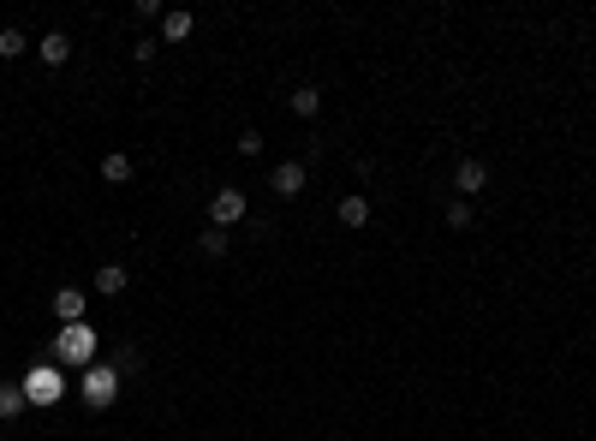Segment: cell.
<instances>
[{"label": "cell", "instance_id": "obj_14", "mask_svg": "<svg viewBox=\"0 0 596 441\" xmlns=\"http://www.w3.org/2000/svg\"><path fill=\"white\" fill-rule=\"evenodd\" d=\"M227 245H233V239H227V227H203L197 251H203V257H227Z\"/></svg>", "mask_w": 596, "mask_h": 441}, {"label": "cell", "instance_id": "obj_8", "mask_svg": "<svg viewBox=\"0 0 596 441\" xmlns=\"http://www.w3.org/2000/svg\"><path fill=\"white\" fill-rule=\"evenodd\" d=\"M340 227H370V197H358V191H346V197L334 203Z\"/></svg>", "mask_w": 596, "mask_h": 441}, {"label": "cell", "instance_id": "obj_5", "mask_svg": "<svg viewBox=\"0 0 596 441\" xmlns=\"http://www.w3.org/2000/svg\"><path fill=\"white\" fill-rule=\"evenodd\" d=\"M114 394H119V370H114V364H101V370L84 376V400H90V405H108Z\"/></svg>", "mask_w": 596, "mask_h": 441}, {"label": "cell", "instance_id": "obj_12", "mask_svg": "<svg viewBox=\"0 0 596 441\" xmlns=\"http://www.w3.org/2000/svg\"><path fill=\"white\" fill-rule=\"evenodd\" d=\"M191 24H197L191 12H161V42H185L191 36Z\"/></svg>", "mask_w": 596, "mask_h": 441}, {"label": "cell", "instance_id": "obj_2", "mask_svg": "<svg viewBox=\"0 0 596 441\" xmlns=\"http://www.w3.org/2000/svg\"><path fill=\"white\" fill-rule=\"evenodd\" d=\"M90 352H96V334H90L84 322H72V328H66V341L54 346V358H60V364H84Z\"/></svg>", "mask_w": 596, "mask_h": 441}, {"label": "cell", "instance_id": "obj_13", "mask_svg": "<svg viewBox=\"0 0 596 441\" xmlns=\"http://www.w3.org/2000/svg\"><path fill=\"white\" fill-rule=\"evenodd\" d=\"M24 405H30V400H24V388H19V381H0V418H19Z\"/></svg>", "mask_w": 596, "mask_h": 441}, {"label": "cell", "instance_id": "obj_20", "mask_svg": "<svg viewBox=\"0 0 596 441\" xmlns=\"http://www.w3.org/2000/svg\"><path fill=\"white\" fill-rule=\"evenodd\" d=\"M132 60H138V66H149V60H156V36H143V42H132Z\"/></svg>", "mask_w": 596, "mask_h": 441}, {"label": "cell", "instance_id": "obj_6", "mask_svg": "<svg viewBox=\"0 0 596 441\" xmlns=\"http://www.w3.org/2000/svg\"><path fill=\"white\" fill-rule=\"evenodd\" d=\"M304 180H310V173H304V161H280L275 173H269L275 197H298V191H304Z\"/></svg>", "mask_w": 596, "mask_h": 441}, {"label": "cell", "instance_id": "obj_16", "mask_svg": "<svg viewBox=\"0 0 596 441\" xmlns=\"http://www.w3.org/2000/svg\"><path fill=\"white\" fill-rule=\"evenodd\" d=\"M24 48H30V42H24V30H19V24H6V30H0V54H6V60H19Z\"/></svg>", "mask_w": 596, "mask_h": 441}, {"label": "cell", "instance_id": "obj_18", "mask_svg": "<svg viewBox=\"0 0 596 441\" xmlns=\"http://www.w3.org/2000/svg\"><path fill=\"white\" fill-rule=\"evenodd\" d=\"M447 227H454V233H465V227H471V203H465V197L447 203Z\"/></svg>", "mask_w": 596, "mask_h": 441}, {"label": "cell", "instance_id": "obj_15", "mask_svg": "<svg viewBox=\"0 0 596 441\" xmlns=\"http://www.w3.org/2000/svg\"><path fill=\"white\" fill-rule=\"evenodd\" d=\"M54 317L60 322H78L84 317V293H54Z\"/></svg>", "mask_w": 596, "mask_h": 441}, {"label": "cell", "instance_id": "obj_19", "mask_svg": "<svg viewBox=\"0 0 596 441\" xmlns=\"http://www.w3.org/2000/svg\"><path fill=\"white\" fill-rule=\"evenodd\" d=\"M233 149H238V156H262V132H238Z\"/></svg>", "mask_w": 596, "mask_h": 441}, {"label": "cell", "instance_id": "obj_10", "mask_svg": "<svg viewBox=\"0 0 596 441\" xmlns=\"http://www.w3.org/2000/svg\"><path fill=\"white\" fill-rule=\"evenodd\" d=\"M132 173H138V167H132L125 149H108V156H101V180L108 185H132Z\"/></svg>", "mask_w": 596, "mask_h": 441}, {"label": "cell", "instance_id": "obj_9", "mask_svg": "<svg viewBox=\"0 0 596 441\" xmlns=\"http://www.w3.org/2000/svg\"><path fill=\"white\" fill-rule=\"evenodd\" d=\"M286 108H293L298 120H317V114H322V90H317V84H298L293 96H286Z\"/></svg>", "mask_w": 596, "mask_h": 441}, {"label": "cell", "instance_id": "obj_4", "mask_svg": "<svg viewBox=\"0 0 596 441\" xmlns=\"http://www.w3.org/2000/svg\"><path fill=\"white\" fill-rule=\"evenodd\" d=\"M60 388H66V381H60V370H48V364H42V370H30V381H24V400L54 405V400H60Z\"/></svg>", "mask_w": 596, "mask_h": 441}, {"label": "cell", "instance_id": "obj_17", "mask_svg": "<svg viewBox=\"0 0 596 441\" xmlns=\"http://www.w3.org/2000/svg\"><path fill=\"white\" fill-rule=\"evenodd\" d=\"M108 364H114L119 376H132V370H143V352H138V346H119V352H114Z\"/></svg>", "mask_w": 596, "mask_h": 441}, {"label": "cell", "instance_id": "obj_7", "mask_svg": "<svg viewBox=\"0 0 596 441\" xmlns=\"http://www.w3.org/2000/svg\"><path fill=\"white\" fill-rule=\"evenodd\" d=\"M125 281H132V275H125V262H101L90 286H96L101 299H119V293H125Z\"/></svg>", "mask_w": 596, "mask_h": 441}, {"label": "cell", "instance_id": "obj_1", "mask_svg": "<svg viewBox=\"0 0 596 441\" xmlns=\"http://www.w3.org/2000/svg\"><path fill=\"white\" fill-rule=\"evenodd\" d=\"M251 215V197L238 191V185H221L215 197H209V227H233V220Z\"/></svg>", "mask_w": 596, "mask_h": 441}, {"label": "cell", "instance_id": "obj_3", "mask_svg": "<svg viewBox=\"0 0 596 441\" xmlns=\"http://www.w3.org/2000/svg\"><path fill=\"white\" fill-rule=\"evenodd\" d=\"M483 185H489V161L465 156V161H459V167H454V191H459V197H477Z\"/></svg>", "mask_w": 596, "mask_h": 441}, {"label": "cell", "instance_id": "obj_11", "mask_svg": "<svg viewBox=\"0 0 596 441\" xmlns=\"http://www.w3.org/2000/svg\"><path fill=\"white\" fill-rule=\"evenodd\" d=\"M36 54H42L48 66H66V54H72V42H66V30H48V36L36 42Z\"/></svg>", "mask_w": 596, "mask_h": 441}]
</instances>
